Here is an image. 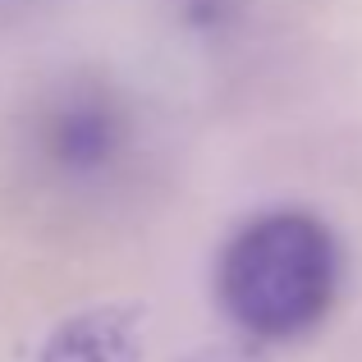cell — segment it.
Returning a JSON list of instances; mask_svg holds the SVG:
<instances>
[{
	"instance_id": "obj_1",
	"label": "cell",
	"mask_w": 362,
	"mask_h": 362,
	"mask_svg": "<svg viewBox=\"0 0 362 362\" xmlns=\"http://www.w3.org/2000/svg\"><path fill=\"white\" fill-rule=\"evenodd\" d=\"M344 252L326 221L308 211H266L221 252V308L252 339H298L326 321L339 293Z\"/></svg>"
},
{
	"instance_id": "obj_2",
	"label": "cell",
	"mask_w": 362,
	"mask_h": 362,
	"mask_svg": "<svg viewBox=\"0 0 362 362\" xmlns=\"http://www.w3.org/2000/svg\"><path fill=\"white\" fill-rule=\"evenodd\" d=\"M129 147V110L101 83H74L55 92L37 119V156L60 179H101Z\"/></svg>"
},
{
	"instance_id": "obj_3",
	"label": "cell",
	"mask_w": 362,
	"mask_h": 362,
	"mask_svg": "<svg viewBox=\"0 0 362 362\" xmlns=\"http://www.w3.org/2000/svg\"><path fill=\"white\" fill-rule=\"evenodd\" d=\"M37 362H142V312L110 303L60 321Z\"/></svg>"
},
{
	"instance_id": "obj_4",
	"label": "cell",
	"mask_w": 362,
	"mask_h": 362,
	"mask_svg": "<svg viewBox=\"0 0 362 362\" xmlns=\"http://www.w3.org/2000/svg\"><path fill=\"white\" fill-rule=\"evenodd\" d=\"M188 362H262V358L247 354V349H202V354H193Z\"/></svg>"
}]
</instances>
